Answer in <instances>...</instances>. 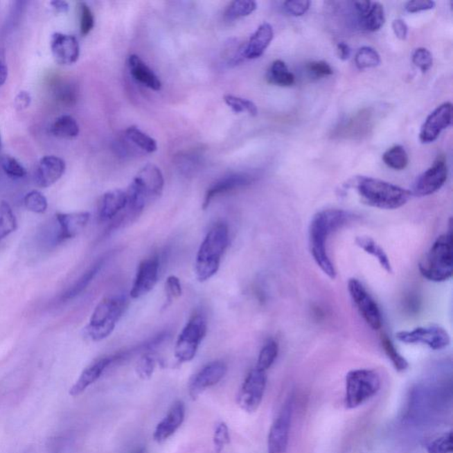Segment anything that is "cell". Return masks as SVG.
<instances>
[{
	"label": "cell",
	"instance_id": "cell-27",
	"mask_svg": "<svg viewBox=\"0 0 453 453\" xmlns=\"http://www.w3.org/2000/svg\"><path fill=\"white\" fill-rule=\"evenodd\" d=\"M360 26L364 30L375 32L385 24V12L382 5L378 2H372L365 12L358 15Z\"/></svg>",
	"mask_w": 453,
	"mask_h": 453
},
{
	"label": "cell",
	"instance_id": "cell-50",
	"mask_svg": "<svg viewBox=\"0 0 453 453\" xmlns=\"http://www.w3.org/2000/svg\"><path fill=\"white\" fill-rule=\"evenodd\" d=\"M114 150L121 157H130V156L135 155L136 153L139 154V153L142 152L127 139L125 135L117 140Z\"/></svg>",
	"mask_w": 453,
	"mask_h": 453
},
{
	"label": "cell",
	"instance_id": "cell-36",
	"mask_svg": "<svg viewBox=\"0 0 453 453\" xmlns=\"http://www.w3.org/2000/svg\"><path fill=\"white\" fill-rule=\"evenodd\" d=\"M355 64L360 70L375 68L381 64V57L374 48L364 46L356 53Z\"/></svg>",
	"mask_w": 453,
	"mask_h": 453
},
{
	"label": "cell",
	"instance_id": "cell-11",
	"mask_svg": "<svg viewBox=\"0 0 453 453\" xmlns=\"http://www.w3.org/2000/svg\"><path fill=\"white\" fill-rule=\"evenodd\" d=\"M401 343L407 344H425L430 349H445L451 343V337L445 328L438 325L418 327L413 330H402L396 334Z\"/></svg>",
	"mask_w": 453,
	"mask_h": 453
},
{
	"label": "cell",
	"instance_id": "cell-17",
	"mask_svg": "<svg viewBox=\"0 0 453 453\" xmlns=\"http://www.w3.org/2000/svg\"><path fill=\"white\" fill-rule=\"evenodd\" d=\"M51 51L57 63L60 65H72L80 56L78 40L72 35L56 32L51 38Z\"/></svg>",
	"mask_w": 453,
	"mask_h": 453
},
{
	"label": "cell",
	"instance_id": "cell-8",
	"mask_svg": "<svg viewBox=\"0 0 453 453\" xmlns=\"http://www.w3.org/2000/svg\"><path fill=\"white\" fill-rule=\"evenodd\" d=\"M206 331V317L200 314H194L185 325L175 344V356L178 362H189L195 358Z\"/></svg>",
	"mask_w": 453,
	"mask_h": 453
},
{
	"label": "cell",
	"instance_id": "cell-54",
	"mask_svg": "<svg viewBox=\"0 0 453 453\" xmlns=\"http://www.w3.org/2000/svg\"><path fill=\"white\" fill-rule=\"evenodd\" d=\"M337 55L340 60H347L350 57V48L347 44L341 42L338 43L337 46Z\"/></svg>",
	"mask_w": 453,
	"mask_h": 453
},
{
	"label": "cell",
	"instance_id": "cell-39",
	"mask_svg": "<svg viewBox=\"0 0 453 453\" xmlns=\"http://www.w3.org/2000/svg\"><path fill=\"white\" fill-rule=\"evenodd\" d=\"M24 206L28 211L42 215L46 212L48 202L46 197L40 191L31 190L24 197Z\"/></svg>",
	"mask_w": 453,
	"mask_h": 453
},
{
	"label": "cell",
	"instance_id": "cell-23",
	"mask_svg": "<svg viewBox=\"0 0 453 453\" xmlns=\"http://www.w3.org/2000/svg\"><path fill=\"white\" fill-rule=\"evenodd\" d=\"M111 364H113L112 356L105 357V358L98 359L97 362L91 364L82 372L76 384L70 388L69 395L72 397H78L84 393L91 384L100 378Z\"/></svg>",
	"mask_w": 453,
	"mask_h": 453
},
{
	"label": "cell",
	"instance_id": "cell-29",
	"mask_svg": "<svg viewBox=\"0 0 453 453\" xmlns=\"http://www.w3.org/2000/svg\"><path fill=\"white\" fill-rule=\"evenodd\" d=\"M267 79L270 84L280 87H290L295 84L296 78L283 60H274L267 72Z\"/></svg>",
	"mask_w": 453,
	"mask_h": 453
},
{
	"label": "cell",
	"instance_id": "cell-3",
	"mask_svg": "<svg viewBox=\"0 0 453 453\" xmlns=\"http://www.w3.org/2000/svg\"><path fill=\"white\" fill-rule=\"evenodd\" d=\"M229 242V228L224 223L213 226L207 233L196 258L195 272L199 282H206L218 272Z\"/></svg>",
	"mask_w": 453,
	"mask_h": 453
},
{
	"label": "cell",
	"instance_id": "cell-6",
	"mask_svg": "<svg viewBox=\"0 0 453 453\" xmlns=\"http://www.w3.org/2000/svg\"><path fill=\"white\" fill-rule=\"evenodd\" d=\"M164 184L161 169L153 164L145 165L127 188V204L135 211L142 213L150 202L161 195Z\"/></svg>",
	"mask_w": 453,
	"mask_h": 453
},
{
	"label": "cell",
	"instance_id": "cell-47",
	"mask_svg": "<svg viewBox=\"0 0 453 453\" xmlns=\"http://www.w3.org/2000/svg\"><path fill=\"white\" fill-rule=\"evenodd\" d=\"M181 293H183V289H181L179 278L175 276H168L167 281H166L167 304H166L165 308H168L173 302L174 299L180 298Z\"/></svg>",
	"mask_w": 453,
	"mask_h": 453
},
{
	"label": "cell",
	"instance_id": "cell-43",
	"mask_svg": "<svg viewBox=\"0 0 453 453\" xmlns=\"http://www.w3.org/2000/svg\"><path fill=\"white\" fill-rule=\"evenodd\" d=\"M452 432L446 433L440 438L434 440L427 447V451L429 453H452Z\"/></svg>",
	"mask_w": 453,
	"mask_h": 453
},
{
	"label": "cell",
	"instance_id": "cell-20",
	"mask_svg": "<svg viewBox=\"0 0 453 453\" xmlns=\"http://www.w3.org/2000/svg\"><path fill=\"white\" fill-rule=\"evenodd\" d=\"M185 418V405L183 401L175 402L167 416L156 427L153 439L162 443L171 438L183 424Z\"/></svg>",
	"mask_w": 453,
	"mask_h": 453
},
{
	"label": "cell",
	"instance_id": "cell-5",
	"mask_svg": "<svg viewBox=\"0 0 453 453\" xmlns=\"http://www.w3.org/2000/svg\"><path fill=\"white\" fill-rule=\"evenodd\" d=\"M424 278L434 283L449 280L453 272L452 234L445 233L436 239L419 264Z\"/></svg>",
	"mask_w": 453,
	"mask_h": 453
},
{
	"label": "cell",
	"instance_id": "cell-21",
	"mask_svg": "<svg viewBox=\"0 0 453 453\" xmlns=\"http://www.w3.org/2000/svg\"><path fill=\"white\" fill-rule=\"evenodd\" d=\"M91 215L88 212L63 213L56 215L59 224L58 240H69L78 236L87 226Z\"/></svg>",
	"mask_w": 453,
	"mask_h": 453
},
{
	"label": "cell",
	"instance_id": "cell-38",
	"mask_svg": "<svg viewBox=\"0 0 453 453\" xmlns=\"http://www.w3.org/2000/svg\"><path fill=\"white\" fill-rule=\"evenodd\" d=\"M382 348H384L386 355H387L388 358L391 359V363L393 364L396 370H398V371L400 372L406 371L408 366H409V364H408L407 360L398 352V350L396 349L394 344H392L390 338L387 336H382Z\"/></svg>",
	"mask_w": 453,
	"mask_h": 453
},
{
	"label": "cell",
	"instance_id": "cell-41",
	"mask_svg": "<svg viewBox=\"0 0 453 453\" xmlns=\"http://www.w3.org/2000/svg\"><path fill=\"white\" fill-rule=\"evenodd\" d=\"M80 15V31L82 36H87L94 30L95 18L90 6L86 3L81 2L79 4Z\"/></svg>",
	"mask_w": 453,
	"mask_h": 453
},
{
	"label": "cell",
	"instance_id": "cell-2",
	"mask_svg": "<svg viewBox=\"0 0 453 453\" xmlns=\"http://www.w3.org/2000/svg\"><path fill=\"white\" fill-rule=\"evenodd\" d=\"M354 188L364 204L379 209L400 208L413 196L410 190L372 177H357Z\"/></svg>",
	"mask_w": 453,
	"mask_h": 453
},
{
	"label": "cell",
	"instance_id": "cell-45",
	"mask_svg": "<svg viewBox=\"0 0 453 453\" xmlns=\"http://www.w3.org/2000/svg\"><path fill=\"white\" fill-rule=\"evenodd\" d=\"M54 94H55L57 100H59L64 105H66V106L74 105L76 98H78V90H76L75 86L71 84H66V82L60 85Z\"/></svg>",
	"mask_w": 453,
	"mask_h": 453
},
{
	"label": "cell",
	"instance_id": "cell-19",
	"mask_svg": "<svg viewBox=\"0 0 453 453\" xmlns=\"http://www.w3.org/2000/svg\"><path fill=\"white\" fill-rule=\"evenodd\" d=\"M255 177L248 173H234L221 178L216 181L211 187L207 190L205 199L203 202V209L205 210L211 204L215 197L222 195L229 191L239 189V188L248 186L254 183Z\"/></svg>",
	"mask_w": 453,
	"mask_h": 453
},
{
	"label": "cell",
	"instance_id": "cell-32",
	"mask_svg": "<svg viewBox=\"0 0 453 453\" xmlns=\"http://www.w3.org/2000/svg\"><path fill=\"white\" fill-rule=\"evenodd\" d=\"M17 228V219L11 206L6 201H2L0 203V241L14 233Z\"/></svg>",
	"mask_w": 453,
	"mask_h": 453
},
{
	"label": "cell",
	"instance_id": "cell-56",
	"mask_svg": "<svg viewBox=\"0 0 453 453\" xmlns=\"http://www.w3.org/2000/svg\"><path fill=\"white\" fill-rule=\"evenodd\" d=\"M8 78V69L4 59L0 58V87L6 84Z\"/></svg>",
	"mask_w": 453,
	"mask_h": 453
},
{
	"label": "cell",
	"instance_id": "cell-51",
	"mask_svg": "<svg viewBox=\"0 0 453 453\" xmlns=\"http://www.w3.org/2000/svg\"><path fill=\"white\" fill-rule=\"evenodd\" d=\"M436 2L432 0H413V1H408L405 6V9L410 14H416V12L432 10L435 8Z\"/></svg>",
	"mask_w": 453,
	"mask_h": 453
},
{
	"label": "cell",
	"instance_id": "cell-35",
	"mask_svg": "<svg viewBox=\"0 0 453 453\" xmlns=\"http://www.w3.org/2000/svg\"><path fill=\"white\" fill-rule=\"evenodd\" d=\"M278 353V344L272 339L267 341L258 354L256 368L266 372L276 362Z\"/></svg>",
	"mask_w": 453,
	"mask_h": 453
},
{
	"label": "cell",
	"instance_id": "cell-33",
	"mask_svg": "<svg viewBox=\"0 0 453 453\" xmlns=\"http://www.w3.org/2000/svg\"><path fill=\"white\" fill-rule=\"evenodd\" d=\"M382 161L389 168L394 170H403L409 162L406 149L401 145H395L384 152Z\"/></svg>",
	"mask_w": 453,
	"mask_h": 453
},
{
	"label": "cell",
	"instance_id": "cell-48",
	"mask_svg": "<svg viewBox=\"0 0 453 453\" xmlns=\"http://www.w3.org/2000/svg\"><path fill=\"white\" fill-rule=\"evenodd\" d=\"M306 70L312 78L320 79L333 75V69L326 62H312L306 65Z\"/></svg>",
	"mask_w": 453,
	"mask_h": 453
},
{
	"label": "cell",
	"instance_id": "cell-15",
	"mask_svg": "<svg viewBox=\"0 0 453 453\" xmlns=\"http://www.w3.org/2000/svg\"><path fill=\"white\" fill-rule=\"evenodd\" d=\"M159 269V258L158 255L143 260L137 269L135 281H134L130 296L139 299L148 294L154 288L158 282Z\"/></svg>",
	"mask_w": 453,
	"mask_h": 453
},
{
	"label": "cell",
	"instance_id": "cell-40",
	"mask_svg": "<svg viewBox=\"0 0 453 453\" xmlns=\"http://www.w3.org/2000/svg\"><path fill=\"white\" fill-rule=\"evenodd\" d=\"M1 167L5 174L14 179L24 178L27 174L24 166L11 156L6 155L1 159Z\"/></svg>",
	"mask_w": 453,
	"mask_h": 453
},
{
	"label": "cell",
	"instance_id": "cell-57",
	"mask_svg": "<svg viewBox=\"0 0 453 453\" xmlns=\"http://www.w3.org/2000/svg\"><path fill=\"white\" fill-rule=\"evenodd\" d=\"M133 453H145V448H139L137 449L136 451L134 452Z\"/></svg>",
	"mask_w": 453,
	"mask_h": 453
},
{
	"label": "cell",
	"instance_id": "cell-18",
	"mask_svg": "<svg viewBox=\"0 0 453 453\" xmlns=\"http://www.w3.org/2000/svg\"><path fill=\"white\" fill-rule=\"evenodd\" d=\"M66 170V163L57 156H46L40 159L35 170L34 181L40 188H48L56 184Z\"/></svg>",
	"mask_w": 453,
	"mask_h": 453
},
{
	"label": "cell",
	"instance_id": "cell-49",
	"mask_svg": "<svg viewBox=\"0 0 453 453\" xmlns=\"http://www.w3.org/2000/svg\"><path fill=\"white\" fill-rule=\"evenodd\" d=\"M311 2L308 0H293L283 3V8L290 15L302 16L310 8Z\"/></svg>",
	"mask_w": 453,
	"mask_h": 453
},
{
	"label": "cell",
	"instance_id": "cell-55",
	"mask_svg": "<svg viewBox=\"0 0 453 453\" xmlns=\"http://www.w3.org/2000/svg\"><path fill=\"white\" fill-rule=\"evenodd\" d=\"M50 5L52 6V8L58 14H66L69 11V6L68 2L62 1V0H54L50 3Z\"/></svg>",
	"mask_w": 453,
	"mask_h": 453
},
{
	"label": "cell",
	"instance_id": "cell-31",
	"mask_svg": "<svg viewBox=\"0 0 453 453\" xmlns=\"http://www.w3.org/2000/svg\"><path fill=\"white\" fill-rule=\"evenodd\" d=\"M124 135L142 152L152 153L157 151V142L135 126L127 127Z\"/></svg>",
	"mask_w": 453,
	"mask_h": 453
},
{
	"label": "cell",
	"instance_id": "cell-22",
	"mask_svg": "<svg viewBox=\"0 0 453 453\" xmlns=\"http://www.w3.org/2000/svg\"><path fill=\"white\" fill-rule=\"evenodd\" d=\"M127 203L126 191L120 189L107 191L100 199L98 219L102 222L113 221L126 209Z\"/></svg>",
	"mask_w": 453,
	"mask_h": 453
},
{
	"label": "cell",
	"instance_id": "cell-14",
	"mask_svg": "<svg viewBox=\"0 0 453 453\" xmlns=\"http://www.w3.org/2000/svg\"><path fill=\"white\" fill-rule=\"evenodd\" d=\"M452 104L445 102L427 117L420 132V140L423 143L435 142L443 130L452 125Z\"/></svg>",
	"mask_w": 453,
	"mask_h": 453
},
{
	"label": "cell",
	"instance_id": "cell-42",
	"mask_svg": "<svg viewBox=\"0 0 453 453\" xmlns=\"http://www.w3.org/2000/svg\"><path fill=\"white\" fill-rule=\"evenodd\" d=\"M156 368L155 357L150 353H145L137 362L136 371L137 375L142 380L152 378Z\"/></svg>",
	"mask_w": 453,
	"mask_h": 453
},
{
	"label": "cell",
	"instance_id": "cell-44",
	"mask_svg": "<svg viewBox=\"0 0 453 453\" xmlns=\"http://www.w3.org/2000/svg\"><path fill=\"white\" fill-rule=\"evenodd\" d=\"M413 62L420 71L426 73L433 65L432 54L426 48H417L413 53Z\"/></svg>",
	"mask_w": 453,
	"mask_h": 453
},
{
	"label": "cell",
	"instance_id": "cell-10",
	"mask_svg": "<svg viewBox=\"0 0 453 453\" xmlns=\"http://www.w3.org/2000/svg\"><path fill=\"white\" fill-rule=\"evenodd\" d=\"M267 386V374L255 366L245 378L238 394V405L247 413H254L263 402Z\"/></svg>",
	"mask_w": 453,
	"mask_h": 453
},
{
	"label": "cell",
	"instance_id": "cell-26",
	"mask_svg": "<svg viewBox=\"0 0 453 453\" xmlns=\"http://www.w3.org/2000/svg\"><path fill=\"white\" fill-rule=\"evenodd\" d=\"M355 244L357 247L362 249V250L365 251L366 254H368L371 255V256L375 258L376 260H378L380 266H381L386 272L389 274L393 272L391 260L390 258H389L387 254L385 253L384 249H382L381 245L378 244L374 239L370 237H365V236H362V237L356 238Z\"/></svg>",
	"mask_w": 453,
	"mask_h": 453
},
{
	"label": "cell",
	"instance_id": "cell-30",
	"mask_svg": "<svg viewBox=\"0 0 453 453\" xmlns=\"http://www.w3.org/2000/svg\"><path fill=\"white\" fill-rule=\"evenodd\" d=\"M107 258L108 257L107 256L101 258L100 260H98L97 263L94 265V266H91L90 269L86 271V272L82 274V276H81V278H80L78 282H76L75 285L66 292V294L63 296V299H65V301H69V299H73L76 298V296L81 294V293L84 292L89 285H90V283L94 281L95 276L100 273L102 267H103L104 265L106 264Z\"/></svg>",
	"mask_w": 453,
	"mask_h": 453
},
{
	"label": "cell",
	"instance_id": "cell-46",
	"mask_svg": "<svg viewBox=\"0 0 453 453\" xmlns=\"http://www.w3.org/2000/svg\"><path fill=\"white\" fill-rule=\"evenodd\" d=\"M229 443H231V436H229L228 426L224 423L218 424L213 434V445L215 452L221 453Z\"/></svg>",
	"mask_w": 453,
	"mask_h": 453
},
{
	"label": "cell",
	"instance_id": "cell-13",
	"mask_svg": "<svg viewBox=\"0 0 453 453\" xmlns=\"http://www.w3.org/2000/svg\"><path fill=\"white\" fill-rule=\"evenodd\" d=\"M292 413L293 402L289 398L270 427L269 438H267L269 453H286L288 449Z\"/></svg>",
	"mask_w": 453,
	"mask_h": 453
},
{
	"label": "cell",
	"instance_id": "cell-7",
	"mask_svg": "<svg viewBox=\"0 0 453 453\" xmlns=\"http://www.w3.org/2000/svg\"><path fill=\"white\" fill-rule=\"evenodd\" d=\"M381 388V378L375 370L355 369L346 375L344 404L355 409L375 397Z\"/></svg>",
	"mask_w": 453,
	"mask_h": 453
},
{
	"label": "cell",
	"instance_id": "cell-25",
	"mask_svg": "<svg viewBox=\"0 0 453 453\" xmlns=\"http://www.w3.org/2000/svg\"><path fill=\"white\" fill-rule=\"evenodd\" d=\"M127 63H129L130 74L136 81L152 91H161L162 87L161 80L139 56L132 54L130 56Z\"/></svg>",
	"mask_w": 453,
	"mask_h": 453
},
{
	"label": "cell",
	"instance_id": "cell-12",
	"mask_svg": "<svg viewBox=\"0 0 453 453\" xmlns=\"http://www.w3.org/2000/svg\"><path fill=\"white\" fill-rule=\"evenodd\" d=\"M447 177V162L445 156L439 155L432 167L417 178L411 191V195L419 197L432 195L441 189Z\"/></svg>",
	"mask_w": 453,
	"mask_h": 453
},
{
	"label": "cell",
	"instance_id": "cell-28",
	"mask_svg": "<svg viewBox=\"0 0 453 453\" xmlns=\"http://www.w3.org/2000/svg\"><path fill=\"white\" fill-rule=\"evenodd\" d=\"M50 133L58 139H73L78 136L80 127L75 118L62 116L53 121L50 127Z\"/></svg>",
	"mask_w": 453,
	"mask_h": 453
},
{
	"label": "cell",
	"instance_id": "cell-34",
	"mask_svg": "<svg viewBox=\"0 0 453 453\" xmlns=\"http://www.w3.org/2000/svg\"><path fill=\"white\" fill-rule=\"evenodd\" d=\"M257 9V3L251 0H237L233 1L225 12V18L228 21L250 15Z\"/></svg>",
	"mask_w": 453,
	"mask_h": 453
},
{
	"label": "cell",
	"instance_id": "cell-58",
	"mask_svg": "<svg viewBox=\"0 0 453 453\" xmlns=\"http://www.w3.org/2000/svg\"><path fill=\"white\" fill-rule=\"evenodd\" d=\"M0 145H1V134H0Z\"/></svg>",
	"mask_w": 453,
	"mask_h": 453
},
{
	"label": "cell",
	"instance_id": "cell-53",
	"mask_svg": "<svg viewBox=\"0 0 453 453\" xmlns=\"http://www.w3.org/2000/svg\"><path fill=\"white\" fill-rule=\"evenodd\" d=\"M392 30L395 36L400 40H406L408 35V26L404 20L397 19L392 22Z\"/></svg>",
	"mask_w": 453,
	"mask_h": 453
},
{
	"label": "cell",
	"instance_id": "cell-24",
	"mask_svg": "<svg viewBox=\"0 0 453 453\" xmlns=\"http://www.w3.org/2000/svg\"><path fill=\"white\" fill-rule=\"evenodd\" d=\"M274 38L273 27L269 24H261L245 44V58L255 60L263 56Z\"/></svg>",
	"mask_w": 453,
	"mask_h": 453
},
{
	"label": "cell",
	"instance_id": "cell-9",
	"mask_svg": "<svg viewBox=\"0 0 453 453\" xmlns=\"http://www.w3.org/2000/svg\"><path fill=\"white\" fill-rule=\"evenodd\" d=\"M347 288L360 317L373 330H379L382 325V312L366 287L358 279L350 278L348 281Z\"/></svg>",
	"mask_w": 453,
	"mask_h": 453
},
{
	"label": "cell",
	"instance_id": "cell-1",
	"mask_svg": "<svg viewBox=\"0 0 453 453\" xmlns=\"http://www.w3.org/2000/svg\"><path fill=\"white\" fill-rule=\"evenodd\" d=\"M353 218L352 213L344 210L326 209L312 217L309 225L308 242L312 257L328 278L334 280L337 276L336 269L328 254V238Z\"/></svg>",
	"mask_w": 453,
	"mask_h": 453
},
{
	"label": "cell",
	"instance_id": "cell-37",
	"mask_svg": "<svg viewBox=\"0 0 453 453\" xmlns=\"http://www.w3.org/2000/svg\"><path fill=\"white\" fill-rule=\"evenodd\" d=\"M224 101L229 108L236 114L248 113L251 116H256L258 108L253 101L237 97L234 95H225Z\"/></svg>",
	"mask_w": 453,
	"mask_h": 453
},
{
	"label": "cell",
	"instance_id": "cell-4",
	"mask_svg": "<svg viewBox=\"0 0 453 453\" xmlns=\"http://www.w3.org/2000/svg\"><path fill=\"white\" fill-rule=\"evenodd\" d=\"M126 296H112L102 299L96 306L85 336L91 342H100L109 337L127 306Z\"/></svg>",
	"mask_w": 453,
	"mask_h": 453
},
{
	"label": "cell",
	"instance_id": "cell-52",
	"mask_svg": "<svg viewBox=\"0 0 453 453\" xmlns=\"http://www.w3.org/2000/svg\"><path fill=\"white\" fill-rule=\"evenodd\" d=\"M31 96L28 91L19 92L15 98V107L18 111L26 110L30 106Z\"/></svg>",
	"mask_w": 453,
	"mask_h": 453
},
{
	"label": "cell",
	"instance_id": "cell-16",
	"mask_svg": "<svg viewBox=\"0 0 453 453\" xmlns=\"http://www.w3.org/2000/svg\"><path fill=\"white\" fill-rule=\"evenodd\" d=\"M228 371L226 364L222 362H213L207 364L199 373L191 378L189 384V394L193 400L207 389L218 384Z\"/></svg>",
	"mask_w": 453,
	"mask_h": 453
}]
</instances>
